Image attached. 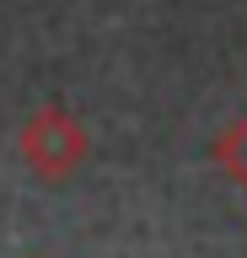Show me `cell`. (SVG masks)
Instances as JSON below:
<instances>
[{
  "label": "cell",
  "mask_w": 247,
  "mask_h": 258,
  "mask_svg": "<svg viewBox=\"0 0 247 258\" xmlns=\"http://www.w3.org/2000/svg\"><path fill=\"white\" fill-rule=\"evenodd\" d=\"M27 156L43 167V172H59L65 161H75V151H81V129L70 124L65 113H43L33 129H27Z\"/></svg>",
  "instance_id": "cell-1"
}]
</instances>
